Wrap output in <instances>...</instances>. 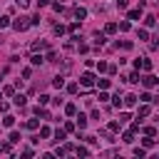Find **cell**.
Listing matches in <instances>:
<instances>
[{
  "label": "cell",
  "instance_id": "ac0fdd59",
  "mask_svg": "<svg viewBox=\"0 0 159 159\" xmlns=\"http://www.w3.org/2000/svg\"><path fill=\"white\" fill-rule=\"evenodd\" d=\"M25 127H27V129H37V127H40V122H37V119H27V122H25Z\"/></svg>",
  "mask_w": 159,
  "mask_h": 159
},
{
  "label": "cell",
  "instance_id": "4316f807",
  "mask_svg": "<svg viewBox=\"0 0 159 159\" xmlns=\"http://www.w3.org/2000/svg\"><path fill=\"white\" fill-rule=\"evenodd\" d=\"M144 22H147V27H154V25H157V20H154V15H147V20H144Z\"/></svg>",
  "mask_w": 159,
  "mask_h": 159
},
{
  "label": "cell",
  "instance_id": "f546056e",
  "mask_svg": "<svg viewBox=\"0 0 159 159\" xmlns=\"http://www.w3.org/2000/svg\"><path fill=\"white\" fill-rule=\"evenodd\" d=\"M2 124H5V127H12V124H15V117H10V114H7V117L2 119Z\"/></svg>",
  "mask_w": 159,
  "mask_h": 159
},
{
  "label": "cell",
  "instance_id": "d590c367",
  "mask_svg": "<svg viewBox=\"0 0 159 159\" xmlns=\"http://www.w3.org/2000/svg\"><path fill=\"white\" fill-rule=\"evenodd\" d=\"M134 157H139V159H142V157H144V147H137V149H134Z\"/></svg>",
  "mask_w": 159,
  "mask_h": 159
},
{
  "label": "cell",
  "instance_id": "3957f363",
  "mask_svg": "<svg viewBox=\"0 0 159 159\" xmlns=\"http://www.w3.org/2000/svg\"><path fill=\"white\" fill-rule=\"evenodd\" d=\"M134 67H137V70L149 72V70H152V62H149V57H142V60H137V62H134Z\"/></svg>",
  "mask_w": 159,
  "mask_h": 159
},
{
  "label": "cell",
  "instance_id": "83f0119b",
  "mask_svg": "<svg viewBox=\"0 0 159 159\" xmlns=\"http://www.w3.org/2000/svg\"><path fill=\"white\" fill-rule=\"evenodd\" d=\"M52 30H55V35H65V30H67V27H65V25H55Z\"/></svg>",
  "mask_w": 159,
  "mask_h": 159
},
{
  "label": "cell",
  "instance_id": "1f68e13d",
  "mask_svg": "<svg viewBox=\"0 0 159 159\" xmlns=\"http://www.w3.org/2000/svg\"><path fill=\"white\" fill-rule=\"evenodd\" d=\"M119 30L127 32V30H129V20H122V22H119Z\"/></svg>",
  "mask_w": 159,
  "mask_h": 159
},
{
  "label": "cell",
  "instance_id": "5b68a950",
  "mask_svg": "<svg viewBox=\"0 0 159 159\" xmlns=\"http://www.w3.org/2000/svg\"><path fill=\"white\" fill-rule=\"evenodd\" d=\"M72 15H75L77 20H84V17H87V10H84V7H75V10H72Z\"/></svg>",
  "mask_w": 159,
  "mask_h": 159
},
{
  "label": "cell",
  "instance_id": "cb8c5ba5",
  "mask_svg": "<svg viewBox=\"0 0 159 159\" xmlns=\"http://www.w3.org/2000/svg\"><path fill=\"white\" fill-rule=\"evenodd\" d=\"M142 144H144V149H149V147H154V139L147 134V139H142Z\"/></svg>",
  "mask_w": 159,
  "mask_h": 159
},
{
  "label": "cell",
  "instance_id": "7c38bea8",
  "mask_svg": "<svg viewBox=\"0 0 159 159\" xmlns=\"http://www.w3.org/2000/svg\"><path fill=\"white\" fill-rule=\"evenodd\" d=\"M77 127H80V129L87 127V114H77Z\"/></svg>",
  "mask_w": 159,
  "mask_h": 159
},
{
  "label": "cell",
  "instance_id": "7402d4cb",
  "mask_svg": "<svg viewBox=\"0 0 159 159\" xmlns=\"http://www.w3.org/2000/svg\"><path fill=\"white\" fill-rule=\"evenodd\" d=\"M119 127H122V122H117V119L109 122V132H119Z\"/></svg>",
  "mask_w": 159,
  "mask_h": 159
},
{
  "label": "cell",
  "instance_id": "30bf717a",
  "mask_svg": "<svg viewBox=\"0 0 159 159\" xmlns=\"http://www.w3.org/2000/svg\"><path fill=\"white\" fill-rule=\"evenodd\" d=\"M65 114L75 117V114H77V104H72V102H70V104H65Z\"/></svg>",
  "mask_w": 159,
  "mask_h": 159
},
{
  "label": "cell",
  "instance_id": "f35d334b",
  "mask_svg": "<svg viewBox=\"0 0 159 159\" xmlns=\"http://www.w3.org/2000/svg\"><path fill=\"white\" fill-rule=\"evenodd\" d=\"M2 94H15V87H10V84H7V87L2 89Z\"/></svg>",
  "mask_w": 159,
  "mask_h": 159
},
{
  "label": "cell",
  "instance_id": "7a4b0ae2",
  "mask_svg": "<svg viewBox=\"0 0 159 159\" xmlns=\"http://www.w3.org/2000/svg\"><path fill=\"white\" fill-rule=\"evenodd\" d=\"M94 82H97V77H94V72H84V75L80 77V84H82V87H92Z\"/></svg>",
  "mask_w": 159,
  "mask_h": 159
},
{
  "label": "cell",
  "instance_id": "d6a6232c",
  "mask_svg": "<svg viewBox=\"0 0 159 159\" xmlns=\"http://www.w3.org/2000/svg\"><path fill=\"white\" fill-rule=\"evenodd\" d=\"M137 35H139V40H149V32H147V30H144V27H142V30H139V32H137Z\"/></svg>",
  "mask_w": 159,
  "mask_h": 159
},
{
  "label": "cell",
  "instance_id": "2e32d148",
  "mask_svg": "<svg viewBox=\"0 0 159 159\" xmlns=\"http://www.w3.org/2000/svg\"><path fill=\"white\" fill-rule=\"evenodd\" d=\"M139 10H142V7H137V10H129V12H127V20H137V17H139Z\"/></svg>",
  "mask_w": 159,
  "mask_h": 159
},
{
  "label": "cell",
  "instance_id": "277c9868",
  "mask_svg": "<svg viewBox=\"0 0 159 159\" xmlns=\"http://www.w3.org/2000/svg\"><path fill=\"white\" fill-rule=\"evenodd\" d=\"M142 84L149 89V87H154V84H157V77H154V75H147V77H142Z\"/></svg>",
  "mask_w": 159,
  "mask_h": 159
},
{
  "label": "cell",
  "instance_id": "8992f818",
  "mask_svg": "<svg viewBox=\"0 0 159 159\" xmlns=\"http://www.w3.org/2000/svg\"><path fill=\"white\" fill-rule=\"evenodd\" d=\"M117 30H119V25H117V22H107V25H104V32H107V35H114Z\"/></svg>",
  "mask_w": 159,
  "mask_h": 159
},
{
  "label": "cell",
  "instance_id": "603a6c76",
  "mask_svg": "<svg viewBox=\"0 0 159 159\" xmlns=\"http://www.w3.org/2000/svg\"><path fill=\"white\" fill-rule=\"evenodd\" d=\"M50 134H52V132H50V127H40V137H42V139H47Z\"/></svg>",
  "mask_w": 159,
  "mask_h": 159
},
{
  "label": "cell",
  "instance_id": "6da1fadb",
  "mask_svg": "<svg viewBox=\"0 0 159 159\" xmlns=\"http://www.w3.org/2000/svg\"><path fill=\"white\" fill-rule=\"evenodd\" d=\"M12 27H15L17 32H25V30L30 27V17H17V20H12Z\"/></svg>",
  "mask_w": 159,
  "mask_h": 159
},
{
  "label": "cell",
  "instance_id": "484cf974",
  "mask_svg": "<svg viewBox=\"0 0 159 159\" xmlns=\"http://www.w3.org/2000/svg\"><path fill=\"white\" fill-rule=\"evenodd\" d=\"M7 25H12V22H10V15H2V17H0V27H7Z\"/></svg>",
  "mask_w": 159,
  "mask_h": 159
},
{
  "label": "cell",
  "instance_id": "5bb4252c",
  "mask_svg": "<svg viewBox=\"0 0 159 159\" xmlns=\"http://www.w3.org/2000/svg\"><path fill=\"white\" fill-rule=\"evenodd\" d=\"M30 62H32V65H42V62H45V57H42V55H37V52H35V55H32V57H30Z\"/></svg>",
  "mask_w": 159,
  "mask_h": 159
},
{
  "label": "cell",
  "instance_id": "8d00e7d4",
  "mask_svg": "<svg viewBox=\"0 0 159 159\" xmlns=\"http://www.w3.org/2000/svg\"><path fill=\"white\" fill-rule=\"evenodd\" d=\"M17 7H22V10L30 7V0H17Z\"/></svg>",
  "mask_w": 159,
  "mask_h": 159
},
{
  "label": "cell",
  "instance_id": "b9f144b4",
  "mask_svg": "<svg viewBox=\"0 0 159 159\" xmlns=\"http://www.w3.org/2000/svg\"><path fill=\"white\" fill-rule=\"evenodd\" d=\"M117 7L119 10H127V0H117Z\"/></svg>",
  "mask_w": 159,
  "mask_h": 159
},
{
  "label": "cell",
  "instance_id": "e575fe53",
  "mask_svg": "<svg viewBox=\"0 0 159 159\" xmlns=\"http://www.w3.org/2000/svg\"><path fill=\"white\" fill-rule=\"evenodd\" d=\"M17 142H20V134L12 132V134H10V144H17Z\"/></svg>",
  "mask_w": 159,
  "mask_h": 159
},
{
  "label": "cell",
  "instance_id": "8fae6325",
  "mask_svg": "<svg viewBox=\"0 0 159 159\" xmlns=\"http://www.w3.org/2000/svg\"><path fill=\"white\" fill-rule=\"evenodd\" d=\"M35 114H37V117H42V119H50V112H47V109H42L40 104L35 107Z\"/></svg>",
  "mask_w": 159,
  "mask_h": 159
},
{
  "label": "cell",
  "instance_id": "74e56055",
  "mask_svg": "<svg viewBox=\"0 0 159 159\" xmlns=\"http://www.w3.org/2000/svg\"><path fill=\"white\" fill-rule=\"evenodd\" d=\"M30 25H40V15H32L30 17Z\"/></svg>",
  "mask_w": 159,
  "mask_h": 159
},
{
  "label": "cell",
  "instance_id": "7bdbcfd3",
  "mask_svg": "<svg viewBox=\"0 0 159 159\" xmlns=\"http://www.w3.org/2000/svg\"><path fill=\"white\" fill-rule=\"evenodd\" d=\"M45 5H50V0H37V7H45Z\"/></svg>",
  "mask_w": 159,
  "mask_h": 159
},
{
  "label": "cell",
  "instance_id": "4fadbf2b",
  "mask_svg": "<svg viewBox=\"0 0 159 159\" xmlns=\"http://www.w3.org/2000/svg\"><path fill=\"white\" fill-rule=\"evenodd\" d=\"M122 142L132 144V142H134V132H132V129H129V132H124V134H122Z\"/></svg>",
  "mask_w": 159,
  "mask_h": 159
},
{
  "label": "cell",
  "instance_id": "9c48e42d",
  "mask_svg": "<svg viewBox=\"0 0 159 159\" xmlns=\"http://www.w3.org/2000/svg\"><path fill=\"white\" fill-rule=\"evenodd\" d=\"M137 99H139L137 94H127V97H124V104H127V107H134V104H137Z\"/></svg>",
  "mask_w": 159,
  "mask_h": 159
},
{
  "label": "cell",
  "instance_id": "e0dca14e",
  "mask_svg": "<svg viewBox=\"0 0 159 159\" xmlns=\"http://www.w3.org/2000/svg\"><path fill=\"white\" fill-rule=\"evenodd\" d=\"M112 104H114V107H122V104H124V97L114 94V97H112Z\"/></svg>",
  "mask_w": 159,
  "mask_h": 159
},
{
  "label": "cell",
  "instance_id": "44dd1931",
  "mask_svg": "<svg viewBox=\"0 0 159 159\" xmlns=\"http://www.w3.org/2000/svg\"><path fill=\"white\" fill-rule=\"evenodd\" d=\"M12 102H15L17 107H25V97H22V94H15V99H12Z\"/></svg>",
  "mask_w": 159,
  "mask_h": 159
},
{
  "label": "cell",
  "instance_id": "f1b7e54d",
  "mask_svg": "<svg viewBox=\"0 0 159 159\" xmlns=\"http://www.w3.org/2000/svg\"><path fill=\"white\" fill-rule=\"evenodd\" d=\"M107 67H109V65H107V62H102V60H99V62H97V72H107Z\"/></svg>",
  "mask_w": 159,
  "mask_h": 159
},
{
  "label": "cell",
  "instance_id": "836d02e7",
  "mask_svg": "<svg viewBox=\"0 0 159 159\" xmlns=\"http://www.w3.org/2000/svg\"><path fill=\"white\" fill-rule=\"evenodd\" d=\"M97 84H99V89H107V87H109V84H112V82H109V80H99V82H97Z\"/></svg>",
  "mask_w": 159,
  "mask_h": 159
},
{
  "label": "cell",
  "instance_id": "9a60e30c",
  "mask_svg": "<svg viewBox=\"0 0 159 159\" xmlns=\"http://www.w3.org/2000/svg\"><path fill=\"white\" fill-rule=\"evenodd\" d=\"M149 112H152V109H149V102H144V104L139 107V117H147Z\"/></svg>",
  "mask_w": 159,
  "mask_h": 159
},
{
  "label": "cell",
  "instance_id": "52a82bcc",
  "mask_svg": "<svg viewBox=\"0 0 159 159\" xmlns=\"http://www.w3.org/2000/svg\"><path fill=\"white\" fill-rule=\"evenodd\" d=\"M104 42H107V32H97V35H94V45L99 47V45H104Z\"/></svg>",
  "mask_w": 159,
  "mask_h": 159
},
{
  "label": "cell",
  "instance_id": "4dcf8cb0",
  "mask_svg": "<svg viewBox=\"0 0 159 159\" xmlns=\"http://www.w3.org/2000/svg\"><path fill=\"white\" fill-rule=\"evenodd\" d=\"M55 139H57V142H65V129H57V132H55Z\"/></svg>",
  "mask_w": 159,
  "mask_h": 159
},
{
  "label": "cell",
  "instance_id": "ffe728a7",
  "mask_svg": "<svg viewBox=\"0 0 159 159\" xmlns=\"http://www.w3.org/2000/svg\"><path fill=\"white\" fill-rule=\"evenodd\" d=\"M52 87H57V89L65 87V80H62V77H55V80H52Z\"/></svg>",
  "mask_w": 159,
  "mask_h": 159
},
{
  "label": "cell",
  "instance_id": "ba28073f",
  "mask_svg": "<svg viewBox=\"0 0 159 159\" xmlns=\"http://www.w3.org/2000/svg\"><path fill=\"white\" fill-rule=\"evenodd\" d=\"M45 47H47V42H45V40H40V42H32V45H30V50H32V52H37V50H45Z\"/></svg>",
  "mask_w": 159,
  "mask_h": 159
},
{
  "label": "cell",
  "instance_id": "d4e9b609",
  "mask_svg": "<svg viewBox=\"0 0 159 159\" xmlns=\"http://www.w3.org/2000/svg\"><path fill=\"white\" fill-rule=\"evenodd\" d=\"M75 152H77V157H87V154H89V149H87V147H77Z\"/></svg>",
  "mask_w": 159,
  "mask_h": 159
},
{
  "label": "cell",
  "instance_id": "60d3db41",
  "mask_svg": "<svg viewBox=\"0 0 159 159\" xmlns=\"http://www.w3.org/2000/svg\"><path fill=\"white\" fill-rule=\"evenodd\" d=\"M50 99H52V97H47V94H40V104H47Z\"/></svg>",
  "mask_w": 159,
  "mask_h": 159
},
{
  "label": "cell",
  "instance_id": "d6986e66",
  "mask_svg": "<svg viewBox=\"0 0 159 159\" xmlns=\"http://www.w3.org/2000/svg\"><path fill=\"white\" fill-rule=\"evenodd\" d=\"M139 80H142V77H139V75H137V72H132V75H129V77H127V82H132V84H137V82H139Z\"/></svg>",
  "mask_w": 159,
  "mask_h": 159
},
{
  "label": "cell",
  "instance_id": "ab89813d",
  "mask_svg": "<svg viewBox=\"0 0 159 159\" xmlns=\"http://www.w3.org/2000/svg\"><path fill=\"white\" fill-rule=\"evenodd\" d=\"M139 99H142V102H152V94H149V92H144V94H142Z\"/></svg>",
  "mask_w": 159,
  "mask_h": 159
}]
</instances>
